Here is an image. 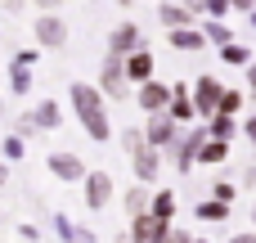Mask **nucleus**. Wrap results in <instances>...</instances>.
Segmentation results:
<instances>
[{
	"label": "nucleus",
	"mask_w": 256,
	"mask_h": 243,
	"mask_svg": "<svg viewBox=\"0 0 256 243\" xmlns=\"http://www.w3.org/2000/svg\"><path fill=\"white\" fill-rule=\"evenodd\" d=\"M72 99H76V108H81V117H86V126H90V135H108V122H104V113H99V104H94V95H90L86 86H76V90H72Z\"/></svg>",
	"instance_id": "1"
},
{
	"label": "nucleus",
	"mask_w": 256,
	"mask_h": 243,
	"mask_svg": "<svg viewBox=\"0 0 256 243\" xmlns=\"http://www.w3.org/2000/svg\"><path fill=\"white\" fill-rule=\"evenodd\" d=\"M234 243H256V239H234Z\"/></svg>",
	"instance_id": "6"
},
{
	"label": "nucleus",
	"mask_w": 256,
	"mask_h": 243,
	"mask_svg": "<svg viewBox=\"0 0 256 243\" xmlns=\"http://www.w3.org/2000/svg\"><path fill=\"white\" fill-rule=\"evenodd\" d=\"M45 5H54V0H45Z\"/></svg>",
	"instance_id": "7"
},
{
	"label": "nucleus",
	"mask_w": 256,
	"mask_h": 243,
	"mask_svg": "<svg viewBox=\"0 0 256 243\" xmlns=\"http://www.w3.org/2000/svg\"><path fill=\"white\" fill-rule=\"evenodd\" d=\"M54 171H58V176H76V171H81V167H76V162H72V158H54Z\"/></svg>",
	"instance_id": "4"
},
{
	"label": "nucleus",
	"mask_w": 256,
	"mask_h": 243,
	"mask_svg": "<svg viewBox=\"0 0 256 243\" xmlns=\"http://www.w3.org/2000/svg\"><path fill=\"white\" fill-rule=\"evenodd\" d=\"M130 41H135V27H122V32H117V50H126Z\"/></svg>",
	"instance_id": "5"
},
{
	"label": "nucleus",
	"mask_w": 256,
	"mask_h": 243,
	"mask_svg": "<svg viewBox=\"0 0 256 243\" xmlns=\"http://www.w3.org/2000/svg\"><path fill=\"white\" fill-rule=\"evenodd\" d=\"M36 32H40V41H45V45H63V23H54V18H45V23L36 27Z\"/></svg>",
	"instance_id": "2"
},
{
	"label": "nucleus",
	"mask_w": 256,
	"mask_h": 243,
	"mask_svg": "<svg viewBox=\"0 0 256 243\" xmlns=\"http://www.w3.org/2000/svg\"><path fill=\"white\" fill-rule=\"evenodd\" d=\"M104 198H108V180H104V176H94V180H90V203L99 207Z\"/></svg>",
	"instance_id": "3"
}]
</instances>
